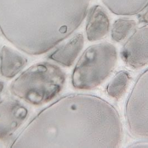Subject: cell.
Here are the masks:
<instances>
[{
	"mask_svg": "<svg viewBox=\"0 0 148 148\" xmlns=\"http://www.w3.org/2000/svg\"><path fill=\"white\" fill-rule=\"evenodd\" d=\"M84 44L82 34H77L49 55V58L61 66L70 67L82 51Z\"/></svg>",
	"mask_w": 148,
	"mask_h": 148,
	"instance_id": "8",
	"label": "cell"
},
{
	"mask_svg": "<svg viewBox=\"0 0 148 148\" xmlns=\"http://www.w3.org/2000/svg\"><path fill=\"white\" fill-rule=\"evenodd\" d=\"M142 11V14L139 17V20L141 23L148 25V5Z\"/></svg>",
	"mask_w": 148,
	"mask_h": 148,
	"instance_id": "12",
	"label": "cell"
},
{
	"mask_svg": "<svg viewBox=\"0 0 148 148\" xmlns=\"http://www.w3.org/2000/svg\"><path fill=\"white\" fill-rule=\"evenodd\" d=\"M125 118L130 133L148 140V69L138 78L128 97Z\"/></svg>",
	"mask_w": 148,
	"mask_h": 148,
	"instance_id": "4",
	"label": "cell"
},
{
	"mask_svg": "<svg viewBox=\"0 0 148 148\" xmlns=\"http://www.w3.org/2000/svg\"><path fill=\"white\" fill-rule=\"evenodd\" d=\"M110 19L104 8L94 5L88 12L86 33L90 41H95L105 37L110 29Z\"/></svg>",
	"mask_w": 148,
	"mask_h": 148,
	"instance_id": "7",
	"label": "cell"
},
{
	"mask_svg": "<svg viewBox=\"0 0 148 148\" xmlns=\"http://www.w3.org/2000/svg\"><path fill=\"white\" fill-rule=\"evenodd\" d=\"M123 129L116 110L97 97H64L41 111L18 137L23 148H118Z\"/></svg>",
	"mask_w": 148,
	"mask_h": 148,
	"instance_id": "1",
	"label": "cell"
},
{
	"mask_svg": "<svg viewBox=\"0 0 148 148\" xmlns=\"http://www.w3.org/2000/svg\"><path fill=\"white\" fill-rule=\"evenodd\" d=\"M131 77L126 71L119 72L108 86L107 93L111 98L119 100L126 92Z\"/></svg>",
	"mask_w": 148,
	"mask_h": 148,
	"instance_id": "10",
	"label": "cell"
},
{
	"mask_svg": "<svg viewBox=\"0 0 148 148\" xmlns=\"http://www.w3.org/2000/svg\"><path fill=\"white\" fill-rule=\"evenodd\" d=\"M136 22L129 18L122 17L116 20L111 29V38L113 41L120 43L128 37L135 30Z\"/></svg>",
	"mask_w": 148,
	"mask_h": 148,
	"instance_id": "11",
	"label": "cell"
},
{
	"mask_svg": "<svg viewBox=\"0 0 148 148\" xmlns=\"http://www.w3.org/2000/svg\"><path fill=\"white\" fill-rule=\"evenodd\" d=\"M121 57L129 67L138 69L148 64V25L135 30L124 45Z\"/></svg>",
	"mask_w": 148,
	"mask_h": 148,
	"instance_id": "5",
	"label": "cell"
},
{
	"mask_svg": "<svg viewBox=\"0 0 148 148\" xmlns=\"http://www.w3.org/2000/svg\"><path fill=\"white\" fill-rule=\"evenodd\" d=\"M3 88H4V83L0 81V94L2 92Z\"/></svg>",
	"mask_w": 148,
	"mask_h": 148,
	"instance_id": "13",
	"label": "cell"
},
{
	"mask_svg": "<svg viewBox=\"0 0 148 148\" xmlns=\"http://www.w3.org/2000/svg\"><path fill=\"white\" fill-rule=\"evenodd\" d=\"M0 73L8 78L14 77L26 63V60L17 52L4 46L1 52Z\"/></svg>",
	"mask_w": 148,
	"mask_h": 148,
	"instance_id": "9",
	"label": "cell"
},
{
	"mask_svg": "<svg viewBox=\"0 0 148 148\" xmlns=\"http://www.w3.org/2000/svg\"><path fill=\"white\" fill-rule=\"evenodd\" d=\"M28 113L26 107L15 99L0 102V140L8 139L24 123Z\"/></svg>",
	"mask_w": 148,
	"mask_h": 148,
	"instance_id": "6",
	"label": "cell"
},
{
	"mask_svg": "<svg viewBox=\"0 0 148 148\" xmlns=\"http://www.w3.org/2000/svg\"><path fill=\"white\" fill-rule=\"evenodd\" d=\"M117 58L116 49L110 43L89 47L74 68L72 75L74 88L90 90L100 85L114 69Z\"/></svg>",
	"mask_w": 148,
	"mask_h": 148,
	"instance_id": "3",
	"label": "cell"
},
{
	"mask_svg": "<svg viewBox=\"0 0 148 148\" xmlns=\"http://www.w3.org/2000/svg\"><path fill=\"white\" fill-rule=\"evenodd\" d=\"M65 80V74L58 66L40 63L20 74L11 84V91L29 104L41 105L59 94Z\"/></svg>",
	"mask_w": 148,
	"mask_h": 148,
	"instance_id": "2",
	"label": "cell"
}]
</instances>
